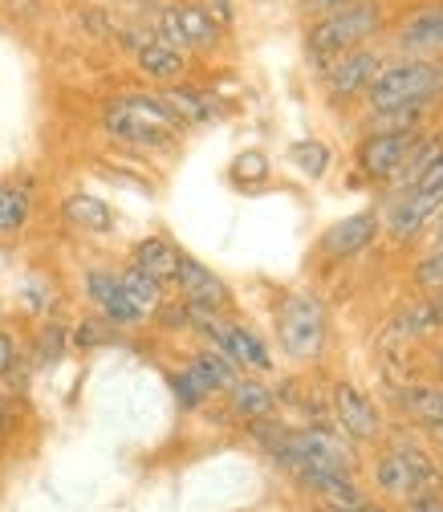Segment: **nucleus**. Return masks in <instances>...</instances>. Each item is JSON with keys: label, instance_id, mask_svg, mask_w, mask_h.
Returning <instances> with one entry per match:
<instances>
[{"label": "nucleus", "instance_id": "obj_1", "mask_svg": "<svg viewBox=\"0 0 443 512\" xmlns=\"http://www.w3.org/2000/svg\"><path fill=\"white\" fill-rule=\"evenodd\" d=\"M387 25H391L387 0H358V5H350V9L313 17L309 29H305L309 66L322 74L338 53H350L358 45H374L378 37H387Z\"/></svg>", "mask_w": 443, "mask_h": 512}, {"label": "nucleus", "instance_id": "obj_2", "mask_svg": "<svg viewBox=\"0 0 443 512\" xmlns=\"http://www.w3.org/2000/svg\"><path fill=\"white\" fill-rule=\"evenodd\" d=\"M102 131L135 151H163L183 135V122L159 94H122L102 110Z\"/></svg>", "mask_w": 443, "mask_h": 512}, {"label": "nucleus", "instance_id": "obj_3", "mask_svg": "<svg viewBox=\"0 0 443 512\" xmlns=\"http://www.w3.org/2000/svg\"><path fill=\"white\" fill-rule=\"evenodd\" d=\"M362 98L370 110L407 106V102L435 106L443 98V57H387Z\"/></svg>", "mask_w": 443, "mask_h": 512}, {"label": "nucleus", "instance_id": "obj_4", "mask_svg": "<svg viewBox=\"0 0 443 512\" xmlns=\"http://www.w3.org/2000/svg\"><path fill=\"white\" fill-rule=\"evenodd\" d=\"M374 484L395 500H415V496H427L439 488V464L423 447L395 439L391 452H383L374 464Z\"/></svg>", "mask_w": 443, "mask_h": 512}, {"label": "nucleus", "instance_id": "obj_5", "mask_svg": "<svg viewBox=\"0 0 443 512\" xmlns=\"http://www.w3.org/2000/svg\"><path fill=\"white\" fill-rule=\"evenodd\" d=\"M277 342L289 358L309 362L326 346V305L318 293H289L277 309Z\"/></svg>", "mask_w": 443, "mask_h": 512}, {"label": "nucleus", "instance_id": "obj_6", "mask_svg": "<svg viewBox=\"0 0 443 512\" xmlns=\"http://www.w3.org/2000/svg\"><path fill=\"white\" fill-rule=\"evenodd\" d=\"M391 49L399 57H439L443 53V0L407 9L399 21L387 25Z\"/></svg>", "mask_w": 443, "mask_h": 512}, {"label": "nucleus", "instance_id": "obj_7", "mask_svg": "<svg viewBox=\"0 0 443 512\" xmlns=\"http://www.w3.org/2000/svg\"><path fill=\"white\" fill-rule=\"evenodd\" d=\"M383 61H387L383 49L358 45L350 53H338L318 78H322V86L334 102H350V98H362L370 90V82L378 78V70H383Z\"/></svg>", "mask_w": 443, "mask_h": 512}, {"label": "nucleus", "instance_id": "obj_8", "mask_svg": "<svg viewBox=\"0 0 443 512\" xmlns=\"http://www.w3.org/2000/svg\"><path fill=\"white\" fill-rule=\"evenodd\" d=\"M423 131V126H419ZM419 131H366V139L354 147V163L366 179L374 183H391L407 159V151L415 147Z\"/></svg>", "mask_w": 443, "mask_h": 512}, {"label": "nucleus", "instance_id": "obj_9", "mask_svg": "<svg viewBox=\"0 0 443 512\" xmlns=\"http://www.w3.org/2000/svg\"><path fill=\"white\" fill-rule=\"evenodd\" d=\"M330 411H334L342 435L354 439V443H374L378 435H383V415H378L374 399L362 387H354V382H334Z\"/></svg>", "mask_w": 443, "mask_h": 512}, {"label": "nucleus", "instance_id": "obj_10", "mask_svg": "<svg viewBox=\"0 0 443 512\" xmlns=\"http://www.w3.org/2000/svg\"><path fill=\"white\" fill-rule=\"evenodd\" d=\"M443 208V196H427V191H415V187H403L395 191V200L383 208V216H378V224H383V232H391V240H415L431 216Z\"/></svg>", "mask_w": 443, "mask_h": 512}, {"label": "nucleus", "instance_id": "obj_11", "mask_svg": "<svg viewBox=\"0 0 443 512\" xmlns=\"http://www.w3.org/2000/svg\"><path fill=\"white\" fill-rule=\"evenodd\" d=\"M171 281L179 285V293H183L187 305L208 309V313H220V309H228V301H232L228 285H224L208 265H200L196 256H179V269H175Z\"/></svg>", "mask_w": 443, "mask_h": 512}, {"label": "nucleus", "instance_id": "obj_12", "mask_svg": "<svg viewBox=\"0 0 443 512\" xmlns=\"http://www.w3.org/2000/svg\"><path fill=\"white\" fill-rule=\"evenodd\" d=\"M378 232H383L378 212H354V216H346L322 232L318 252L330 256V261H346V256H358L362 248H370L378 240Z\"/></svg>", "mask_w": 443, "mask_h": 512}, {"label": "nucleus", "instance_id": "obj_13", "mask_svg": "<svg viewBox=\"0 0 443 512\" xmlns=\"http://www.w3.org/2000/svg\"><path fill=\"white\" fill-rule=\"evenodd\" d=\"M171 17H175V25H179L183 49L208 53V49H216L220 37H224V29L216 25V17L200 5V0H171Z\"/></svg>", "mask_w": 443, "mask_h": 512}, {"label": "nucleus", "instance_id": "obj_14", "mask_svg": "<svg viewBox=\"0 0 443 512\" xmlns=\"http://www.w3.org/2000/svg\"><path fill=\"white\" fill-rule=\"evenodd\" d=\"M135 66H139V74H143L147 82H155V86H175V82L183 78V70H187V61H183L179 49H171V45H163V41L151 37V41L135 53Z\"/></svg>", "mask_w": 443, "mask_h": 512}, {"label": "nucleus", "instance_id": "obj_15", "mask_svg": "<svg viewBox=\"0 0 443 512\" xmlns=\"http://www.w3.org/2000/svg\"><path fill=\"white\" fill-rule=\"evenodd\" d=\"M159 98L171 106V114H175L183 126H204V122H212V118L220 114V106H216L212 94H204V90H196V86H183V82L163 86Z\"/></svg>", "mask_w": 443, "mask_h": 512}, {"label": "nucleus", "instance_id": "obj_16", "mask_svg": "<svg viewBox=\"0 0 443 512\" xmlns=\"http://www.w3.org/2000/svg\"><path fill=\"white\" fill-rule=\"evenodd\" d=\"M309 492H318L322 500H330L334 508H350V504H362V492L354 488L350 472H326V468H297L293 472Z\"/></svg>", "mask_w": 443, "mask_h": 512}, {"label": "nucleus", "instance_id": "obj_17", "mask_svg": "<svg viewBox=\"0 0 443 512\" xmlns=\"http://www.w3.org/2000/svg\"><path fill=\"white\" fill-rule=\"evenodd\" d=\"M179 248L167 240V236H147V240H139L135 244V252H131V265L135 269H143L147 277H155V281H171L175 277V269H179Z\"/></svg>", "mask_w": 443, "mask_h": 512}, {"label": "nucleus", "instance_id": "obj_18", "mask_svg": "<svg viewBox=\"0 0 443 512\" xmlns=\"http://www.w3.org/2000/svg\"><path fill=\"white\" fill-rule=\"evenodd\" d=\"M228 399H232V411L240 419H248V423L269 419L277 411V391H269L265 382H257V378H236L228 387Z\"/></svg>", "mask_w": 443, "mask_h": 512}, {"label": "nucleus", "instance_id": "obj_19", "mask_svg": "<svg viewBox=\"0 0 443 512\" xmlns=\"http://www.w3.org/2000/svg\"><path fill=\"white\" fill-rule=\"evenodd\" d=\"M66 220H70L74 228H82V232H98V236H106V232L114 228V212H110V204L98 200V196H86V191H74V196L66 200Z\"/></svg>", "mask_w": 443, "mask_h": 512}, {"label": "nucleus", "instance_id": "obj_20", "mask_svg": "<svg viewBox=\"0 0 443 512\" xmlns=\"http://www.w3.org/2000/svg\"><path fill=\"white\" fill-rule=\"evenodd\" d=\"M399 407L419 423V427H435L443 423V387L419 382V387H403L399 391Z\"/></svg>", "mask_w": 443, "mask_h": 512}, {"label": "nucleus", "instance_id": "obj_21", "mask_svg": "<svg viewBox=\"0 0 443 512\" xmlns=\"http://www.w3.org/2000/svg\"><path fill=\"white\" fill-rule=\"evenodd\" d=\"M395 338H431V334H439L443 326H439V317H435V305H431V297H419V301H411L399 317H395Z\"/></svg>", "mask_w": 443, "mask_h": 512}, {"label": "nucleus", "instance_id": "obj_22", "mask_svg": "<svg viewBox=\"0 0 443 512\" xmlns=\"http://www.w3.org/2000/svg\"><path fill=\"white\" fill-rule=\"evenodd\" d=\"M289 163L297 167V175L305 179H322L330 167H334V151L322 143V139H297L289 147Z\"/></svg>", "mask_w": 443, "mask_h": 512}, {"label": "nucleus", "instance_id": "obj_23", "mask_svg": "<svg viewBox=\"0 0 443 512\" xmlns=\"http://www.w3.org/2000/svg\"><path fill=\"white\" fill-rule=\"evenodd\" d=\"M192 366H196V374L212 387V395H216V391H228L232 382L240 378V366H236L228 354H220L216 346H212V350H200V354L192 358Z\"/></svg>", "mask_w": 443, "mask_h": 512}, {"label": "nucleus", "instance_id": "obj_24", "mask_svg": "<svg viewBox=\"0 0 443 512\" xmlns=\"http://www.w3.org/2000/svg\"><path fill=\"white\" fill-rule=\"evenodd\" d=\"M118 285H122V293L131 297L143 313H151V309H159V305H163V281L147 277V273H143V269H135V265H126V269L118 273Z\"/></svg>", "mask_w": 443, "mask_h": 512}, {"label": "nucleus", "instance_id": "obj_25", "mask_svg": "<svg viewBox=\"0 0 443 512\" xmlns=\"http://www.w3.org/2000/svg\"><path fill=\"white\" fill-rule=\"evenodd\" d=\"M29 220V191L25 187H0V236L21 232Z\"/></svg>", "mask_w": 443, "mask_h": 512}, {"label": "nucleus", "instance_id": "obj_26", "mask_svg": "<svg viewBox=\"0 0 443 512\" xmlns=\"http://www.w3.org/2000/svg\"><path fill=\"white\" fill-rule=\"evenodd\" d=\"M171 391H175L179 407H187V411L200 407V403L212 395V387H208V382L196 374V366H183L179 374H171Z\"/></svg>", "mask_w": 443, "mask_h": 512}, {"label": "nucleus", "instance_id": "obj_27", "mask_svg": "<svg viewBox=\"0 0 443 512\" xmlns=\"http://www.w3.org/2000/svg\"><path fill=\"white\" fill-rule=\"evenodd\" d=\"M232 179H236L240 187L265 183V179H269V155H265V151H240V155L232 159Z\"/></svg>", "mask_w": 443, "mask_h": 512}, {"label": "nucleus", "instance_id": "obj_28", "mask_svg": "<svg viewBox=\"0 0 443 512\" xmlns=\"http://www.w3.org/2000/svg\"><path fill=\"white\" fill-rule=\"evenodd\" d=\"M411 281L423 289V293H435V289H443V248H431L423 261L415 265V273H411Z\"/></svg>", "mask_w": 443, "mask_h": 512}, {"label": "nucleus", "instance_id": "obj_29", "mask_svg": "<svg viewBox=\"0 0 443 512\" xmlns=\"http://www.w3.org/2000/svg\"><path fill=\"white\" fill-rule=\"evenodd\" d=\"M350 5H358V0H301V13L313 21V17H326V13H338Z\"/></svg>", "mask_w": 443, "mask_h": 512}, {"label": "nucleus", "instance_id": "obj_30", "mask_svg": "<svg viewBox=\"0 0 443 512\" xmlns=\"http://www.w3.org/2000/svg\"><path fill=\"white\" fill-rule=\"evenodd\" d=\"M415 191H427V196H443V155L423 171V179L415 183Z\"/></svg>", "mask_w": 443, "mask_h": 512}, {"label": "nucleus", "instance_id": "obj_31", "mask_svg": "<svg viewBox=\"0 0 443 512\" xmlns=\"http://www.w3.org/2000/svg\"><path fill=\"white\" fill-rule=\"evenodd\" d=\"M200 5H204V9H208V13L216 17V25H220V29H228V25L236 21V9H232V0H200Z\"/></svg>", "mask_w": 443, "mask_h": 512}, {"label": "nucleus", "instance_id": "obj_32", "mask_svg": "<svg viewBox=\"0 0 443 512\" xmlns=\"http://www.w3.org/2000/svg\"><path fill=\"white\" fill-rule=\"evenodd\" d=\"M13 362H17V342H13L5 330H0V374H9Z\"/></svg>", "mask_w": 443, "mask_h": 512}, {"label": "nucleus", "instance_id": "obj_33", "mask_svg": "<svg viewBox=\"0 0 443 512\" xmlns=\"http://www.w3.org/2000/svg\"><path fill=\"white\" fill-rule=\"evenodd\" d=\"M407 512H443V500L439 496H415V500H407Z\"/></svg>", "mask_w": 443, "mask_h": 512}, {"label": "nucleus", "instance_id": "obj_34", "mask_svg": "<svg viewBox=\"0 0 443 512\" xmlns=\"http://www.w3.org/2000/svg\"><path fill=\"white\" fill-rule=\"evenodd\" d=\"M427 228H431V248H443V208L431 216V224H427Z\"/></svg>", "mask_w": 443, "mask_h": 512}, {"label": "nucleus", "instance_id": "obj_35", "mask_svg": "<svg viewBox=\"0 0 443 512\" xmlns=\"http://www.w3.org/2000/svg\"><path fill=\"white\" fill-rule=\"evenodd\" d=\"M431 305H435V317H439V326H443V289L431 293Z\"/></svg>", "mask_w": 443, "mask_h": 512}, {"label": "nucleus", "instance_id": "obj_36", "mask_svg": "<svg viewBox=\"0 0 443 512\" xmlns=\"http://www.w3.org/2000/svg\"><path fill=\"white\" fill-rule=\"evenodd\" d=\"M423 431H427V435H431V439L443 447V423H435V427H423Z\"/></svg>", "mask_w": 443, "mask_h": 512}, {"label": "nucleus", "instance_id": "obj_37", "mask_svg": "<svg viewBox=\"0 0 443 512\" xmlns=\"http://www.w3.org/2000/svg\"><path fill=\"white\" fill-rule=\"evenodd\" d=\"M435 370H439V374H443V346H439V350H435Z\"/></svg>", "mask_w": 443, "mask_h": 512}, {"label": "nucleus", "instance_id": "obj_38", "mask_svg": "<svg viewBox=\"0 0 443 512\" xmlns=\"http://www.w3.org/2000/svg\"><path fill=\"white\" fill-rule=\"evenodd\" d=\"M110 5H135V0H110Z\"/></svg>", "mask_w": 443, "mask_h": 512}, {"label": "nucleus", "instance_id": "obj_39", "mask_svg": "<svg viewBox=\"0 0 443 512\" xmlns=\"http://www.w3.org/2000/svg\"><path fill=\"white\" fill-rule=\"evenodd\" d=\"M9 5H17V0H0V9H9Z\"/></svg>", "mask_w": 443, "mask_h": 512}, {"label": "nucleus", "instance_id": "obj_40", "mask_svg": "<svg viewBox=\"0 0 443 512\" xmlns=\"http://www.w3.org/2000/svg\"><path fill=\"white\" fill-rule=\"evenodd\" d=\"M0 427H5V407H0Z\"/></svg>", "mask_w": 443, "mask_h": 512}, {"label": "nucleus", "instance_id": "obj_41", "mask_svg": "<svg viewBox=\"0 0 443 512\" xmlns=\"http://www.w3.org/2000/svg\"><path fill=\"white\" fill-rule=\"evenodd\" d=\"M439 460H443V456H439Z\"/></svg>", "mask_w": 443, "mask_h": 512}]
</instances>
